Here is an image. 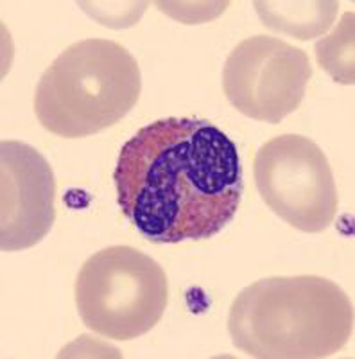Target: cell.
Listing matches in <instances>:
<instances>
[{
    "mask_svg": "<svg viewBox=\"0 0 355 359\" xmlns=\"http://www.w3.org/2000/svg\"><path fill=\"white\" fill-rule=\"evenodd\" d=\"M255 184L264 203L293 229L327 230L337 214V187L321 147L303 135H278L258 147Z\"/></svg>",
    "mask_w": 355,
    "mask_h": 359,
    "instance_id": "5",
    "label": "cell"
},
{
    "mask_svg": "<svg viewBox=\"0 0 355 359\" xmlns=\"http://www.w3.org/2000/svg\"><path fill=\"white\" fill-rule=\"evenodd\" d=\"M228 332L249 358H330L354 334V304L318 275L262 278L233 300Z\"/></svg>",
    "mask_w": 355,
    "mask_h": 359,
    "instance_id": "2",
    "label": "cell"
},
{
    "mask_svg": "<svg viewBox=\"0 0 355 359\" xmlns=\"http://www.w3.org/2000/svg\"><path fill=\"white\" fill-rule=\"evenodd\" d=\"M169 300L164 268L131 246L94 253L76 278V306L83 323L102 338L130 341L162 320Z\"/></svg>",
    "mask_w": 355,
    "mask_h": 359,
    "instance_id": "4",
    "label": "cell"
},
{
    "mask_svg": "<svg viewBox=\"0 0 355 359\" xmlns=\"http://www.w3.org/2000/svg\"><path fill=\"white\" fill-rule=\"evenodd\" d=\"M253 6L265 27L303 41L327 33L339 9L335 0H257Z\"/></svg>",
    "mask_w": 355,
    "mask_h": 359,
    "instance_id": "8",
    "label": "cell"
},
{
    "mask_svg": "<svg viewBox=\"0 0 355 359\" xmlns=\"http://www.w3.org/2000/svg\"><path fill=\"white\" fill-rule=\"evenodd\" d=\"M160 11L167 13L169 17L176 20L183 22V24H203V22L214 20V18L223 13L228 6V2H212L207 4L203 2L200 9H196L200 4H190V2H156Z\"/></svg>",
    "mask_w": 355,
    "mask_h": 359,
    "instance_id": "10",
    "label": "cell"
},
{
    "mask_svg": "<svg viewBox=\"0 0 355 359\" xmlns=\"http://www.w3.org/2000/svg\"><path fill=\"white\" fill-rule=\"evenodd\" d=\"M142 90L137 60L113 40L88 38L70 45L43 72L34 114L47 131L83 139L118 123Z\"/></svg>",
    "mask_w": 355,
    "mask_h": 359,
    "instance_id": "3",
    "label": "cell"
},
{
    "mask_svg": "<svg viewBox=\"0 0 355 359\" xmlns=\"http://www.w3.org/2000/svg\"><path fill=\"white\" fill-rule=\"evenodd\" d=\"M117 203L147 241L210 239L242 198L237 146L203 118L167 117L140 128L118 153Z\"/></svg>",
    "mask_w": 355,
    "mask_h": 359,
    "instance_id": "1",
    "label": "cell"
},
{
    "mask_svg": "<svg viewBox=\"0 0 355 359\" xmlns=\"http://www.w3.org/2000/svg\"><path fill=\"white\" fill-rule=\"evenodd\" d=\"M314 54L319 67L341 85L355 83V15L344 13L328 36L316 41Z\"/></svg>",
    "mask_w": 355,
    "mask_h": 359,
    "instance_id": "9",
    "label": "cell"
},
{
    "mask_svg": "<svg viewBox=\"0 0 355 359\" xmlns=\"http://www.w3.org/2000/svg\"><path fill=\"white\" fill-rule=\"evenodd\" d=\"M79 6H81L86 13L88 11L106 13V15L95 18L101 25H110V27H127V25H133L140 20V17H142V13L147 4L146 2H130L127 8H120V9H115L117 8V2L111 4L113 8H106V4H102L104 8H97L95 2H79Z\"/></svg>",
    "mask_w": 355,
    "mask_h": 359,
    "instance_id": "11",
    "label": "cell"
},
{
    "mask_svg": "<svg viewBox=\"0 0 355 359\" xmlns=\"http://www.w3.org/2000/svg\"><path fill=\"white\" fill-rule=\"evenodd\" d=\"M0 248L2 252L33 248L50 232L56 219L53 168L33 146L4 140L0 146Z\"/></svg>",
    "mask_w": 355,
    "mask_h": 359,
    "instance_id": "7",
    "label": "cell"
},
{
    "mask_svg": "<svg viewBox=\"0 0 355 359\" xmlns=\"http://www.w3.org/2000/svg\"><path fill=\"white\" fill-rule=\"evenodd\" d=\"M312 65L305 50L274 36L242 40L226 57L223 90L237 111L255 121L278 124L305 97Z\"/></svg>",
    "mask_w": 355,
    "mask_h": 359,
    "instance_id": "6",
    "label": "cell"
}]
</instances>
